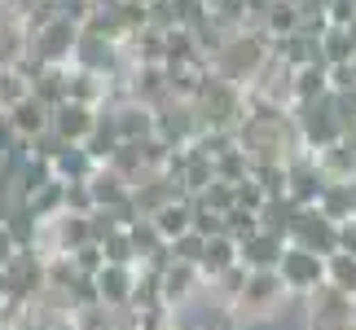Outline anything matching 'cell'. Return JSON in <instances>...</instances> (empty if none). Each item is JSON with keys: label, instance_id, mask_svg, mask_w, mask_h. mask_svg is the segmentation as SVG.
<instances>
[{"label": "cell", "instance_id": "obj_48", "mask_svg": "<svg viewBox=\"0 0 356 330\" xmlns=\"http://www.w3.org/2000/svg\"><path fill=\"white\" fill-rule=\"evenodd\" d=\"M202 5H207V9H211V0H202Z\"/></svg>", "mask_w": 356, "mask_h": 330}, {"label": "cell", "instance_id": "obj_26", "mask_svg": "<svg viewBox=\"0 0 356 330\" xmlns=\"http://www.w3.org/2000/svg\"><path fill=\"white\" fill-rule=\"evenodd\" d=\"M352 49H356V40L348 26H325L321 40H317V58L325 66H334V62H352Z\"/></svg>", "mask_w": 356, "mask_h": 330}, {"label": "cell", "instance_id": "obj_30", "mask_svg": "<svg viewBox=\"0 0 356 330\" xmlns=\"http://www.w3.org/2000/svg\"><path fill=\"white\" fill-rule=\"evenodd\" d=\"M246 273H251V269H242V265H229L225 273H216V278H211L207 286H202V291H211V295H216V299H220V304L229 308V304H234V295L242 291Z\"/></svg>", "mask_w": 356, "mask_h": 330}, {"label": "cell", "instance_id": "obj_11", "mask_svg": "<svg viewBox=\"0 0 356 330\" xmlns=\"http://www.w3.org/2000/svg\"><path fill=\"white\" fill-rule=\"evenodd\" d=\"M111 93H115V84L106 75H97V71H88V66H66V97L71 102H84V106H102V102H111Z\"/></svg>", "mask_w": 356, "mask_h": 330}, {"label": "cell", "instance_id": "obj_8", "mask_svg": "<svg viewBox=\"0 0 356 330\" xmlns=\"http://www.w3.org/2000/svg\"><path fill=\"white\" fill-rule=\"evenodd\" d=\"M304 304H308V330H325V326L352 322V295L339 291V286H330V282H321L317 291H308Z\"/></svg>", "mask_w": 356, "mask_h": 330}, {"label": "cell", "instance_id": "obj_3", "mask_svg": "<svg viewBox=\"0 0 356 330\" xmlns=\"http://www.w3.org/2000/svg\"><path fill=\"white\" fill-rule=\"evenodd\" d=\"M291 119H295V128H299V141H304V150H321V146H330V141H339V136H343L330 93H325V97H317V102L291 106Z\"/></svg>", "mask_w": 356, "mask_h": 330}, {"label": "cell", "instance_id": "obj_37", "mask_svg": "<svg viewBox=\"0 0 356 330\" xmlns=\"http://www.w3.org/2000/svg\"><path fill=\"white\" fill-rule=\"evenodd\" d=\"M325 18H330V26H348L356 18V0H330V5H325Z\"/></svg>", "mask_w": 356, "mask_h": 330}, {"label": "cell", "instance_id": "obj_28", "mask_svg": "<svg viewBox=\"0 0 356 330\" xmlns=\"http://www.w3.org/2000/svg\"><path fill=\"white\" fill-rule=\"evenodd\" d=\"M325 282L356 299V256L352 251H330L325 256Z\"/></svg>", "mask_w": 356, "mask_h": 330}, {"label": "cell", "instance_id": "obj_17", "mask_svg": "<svg viewBox=\"0 0 356 330\" xmlns=\"http://www.w3.org/2000/svg\"><path fill=\"white\" fill-rule=\"evenodd\" d=\"M97 172V159L88 155L84 141H62V150L53 155V176L58 181H88Z\"/></svg>", "mask_w": 356, "mask_h": 330}, {"label": "cell", "instance_id": "obj_41", "mask_svg": "<svg viewBox=\"0 0 356 330\" xmlns=\"http://www.w3.org/2000/svg\"><path fill=\"white\" fill-rule=\"evenodd\" d=\"M325 330H356V322H339V326H325Z\"/></svg>", "mask_w": 356, "mask_h": 330}, {"label": "cell", "instance_id": "obj_33", "mask_svg": "<svg viewBox=\"0 0 356 330\" xmlns=\"http://www.w3.org/2000/svg\"><path fill=\"white\" fill-rule=\"evenodd\" d=\"M220 225H225V233H229L234 242H242V238H251V233L259 229V220H255L251 207H238V203H234V207L220 216Z\"/></svg>", "mask_w": 356, "mask_h": 330}, {"label": "cell", "instance_id": "obj_2", "mask_svg": "<svg viewBox=\"0 0 356 330\" xmlns=\"http://www.w3.org/2000/svg\"><path fill=\"white\" fill-rule=\"evenodd\" d=\"M286 295H291V291L282 286L277 269H251V273H246V282H242V291L234 295V304H229L225 313L238 326H264V322H273L282 313Z\"/></svg>", "mask_w": 356, "mask_h": 330}, {"label": "cell", "instance_id": "obj_5", "mask_svg": "<svg viewBox=\"0 0 356 330\" xmlns=\"http://www.w3.org/2000/svg\"><path fill=\"white\" fill-rule=\"evenodd\" d=\"M286 242H299V246H308V251H317V256H330V251H339V225L317 207V203H308V207H295L291 229H286Z\"/></svg>", "mask_w": 356, "mask_h": 330}, {"label": "cell", "instance_id": "obj_43", "mask_svg": "<svg viewBox=\"0 0 356 330\" xmlns=\"http://www.w3.org/2000/svg\"><path fill=\"white\" fill-rule=\"evenodd\" d=\"M348 31H352V40H356V18H352V22H348Z\"/></svg>", "mask_w": 356, "mask_h": 330}, {"label": "cell", "instance_id": "obj_10", "mask_svg": "<svg viewBox=\"0 0 356 330\" xmlns=\"http://www.w3.org/2000/svg\"><path fill=\"white\" fill-rule=\"evenodd\" d=\"M132 282H136V265H106L97 269V295H102V304L106 308H128V299H132Z\"/></svg>", "mask_w": 356, "mask_h": 330}, {"label": "cell", "instance_id": "obj_6", "mask_svg": "<svg viewBox=\"0 0 356 330\" xmlns=\"http://www.w3.org/2000/svg\"><path fill=\"white\" fill-rule=\"evenodd\" d=\"M0 273H5L9 295H18V299H40V291H44V256L35 246H18Z\"/></svg>", "mask_w": 356, "mask_h": 330}, {"label": "cell", "instance_id": "obj_36", "mask_svg": "<svg viewBox=\"0 0 356 330\" xmlns=\"http://www.w3.org/2000/svg\"><path fill=\"white\" fill-rule=\"evenodd\" d=\"M325 79H330V93H348L356 84V71H352V62H334L330 71H325Z\"/></svg>", "mask_w": 356, "mask_h": 330}, {"label": "cell", "instance_id": "obj_13", "mask_svg": "<svg viewBox=\"0 0 356 330\" xmlns=\"http://www.w3.org/2000/svg\"><path fill=\"white\" fill-rule=\"evenodd\" d=\"M115 115V128L123 141H145V136H154V106L136 102V97H123L119 106H111Z\"/></svg>", "mask_w": 356, "mask_h": 330}, {"label": "cell", "instance_id": "obj_46", "mask_svg": "<svg viewBox=\"0 0 356 330\" xmlns=\"http://www.w3.org/2000/svg\"><path fill=\"white\" fill-rule=\"evenodd\" d=\"M348 93H352V102H356V84H352V88H348Z\"/></svg>", "mask_w": 356, "mask_h": 330}, {"label": "cell", "instance_id": "obj_34", "mask_svg": "<svg viewBox=\"0 0 356 330\" xmlns=\"http://www.w3.org/2000/svg\"><path fill=\"white\" fill-rule=\"evenodd\" d=\"M62 207L66 212H75V216H88L97 203H92V189L88 181H66V198H62Z\"/></svg>", "mask_w": 356, "mask_h": 330}, {"label": "cell", "instance_id": "obj_23", "mask_svg": "<svg viewBox=\"0 0 356 330\" xmlns=\"http://www.w3.org/2000/svg\"><path fill=\"white\" fill-rule=\"evenodd\" d=\"M62 198H66V181L49 176L44 185H35L31 194H26V207L35 212V220H53L58 212H66V207H62Z\"/></svg>", "mask_w": 356, "mask_h": 330}, {"label": "cell", "instance_id": "obj_1", "mask_svg": "<svg viewBox=\"0 0 356 330\" xmlns=\"http://www.w3.org/2000/svg\"><path fill=\"white\" fill-rule=\"evenodd\" d=\"M268 49H273V40H268L264 26H242V31H234L220 49L211 53L207 71H216L220 79H234V84H242V88H246V84L255 79V71L264 66Z\"/></svg>", "mask_w": 356, "mask_h": 330}, {"label": "cell", "instance_id": "obj_40", "mask_svg": "<svg viewBox=\"0 0 356 330\" xmlns=\"http://www.w3.org/2000/svg\"><path fill=\"white\" fill-rule=\"evenodd\" d=\"M119 0H92V9H115Z\"/></svg>", "mask_w": 356, "mask_h": 330}, {"label": "cell", "instance_id": "obj_21", "mask_svg": "<svg viewBox=\"0 0 356 330\" xmlns=\"http://www.w3.org/2000/svg\"><path fill=\"white\" fill-rule=\"evenodd\" d=\"M229 265H238V242L229 238V233H211L207 246H202V260H198L202 282H211L216 273H225Z\"/></svg>", "mask_w": 356, "mask_h": 330}, {"label": "cell", "instance_id": "obj_19", "mask_svg": "<svg viewBox=\"0 0 356 330\" xmlns=\"http://www.w3.org/2000/svg\"><path fill=\"white\" fill-rule=\"evenodd\" d=\"M9 119H13V128H18V136H26V141H31L35 132H44V128H49L53 110L40 102V97H31V93H26V97H18V102L9 106Z\"/></svg>", "mask_w": 356, "mask_h": 330}, {"label": "cell", "instance_id": "obj_7", "mask_svg": "<svg viewBox=\"0 0 356 330\" xmlns=\"http://www.w3.org/2000/svg\"><path fill=\"white\" fill-rule=\"evenodd\" d=\"M75 40H79V26L66 18V13H58L49 26H40V31L31 36V49L40 62H49V66H66L71 62V53H75Z\"/></svg>", "mask_w": 356, "mask_h": 330}, {"label": "cell", "instance_id": "obj_14", "mask_svg": "<svg viewBox=\"0 0 356 330\" xmlns=\"http://www.w3.org/2000/svg\"><path fill=\"white\" fill-rule=\"evenodd\" d=\"M282 246H286V238H277V233H268V229H255L251 238L238 242V265L242 269H277Z\"/></svg>", "mask_w": 356, "mask_h": 330}, {"label": "cell", "instance_id": "obj_9", "mask_svg": "<svg viewBox=\"0 0 356 330\" xmlns=\"http://www.w3.org/2000/svg\"><path fill=\"white\" fill-rule=\"evenodd\" d=\"M202 273L198 265H185V260H168V265L159 269V291H163V304L168 308H185L189 299L202 291Z\"/></svg>", "mask_w": 356, "mask_h": 330}, {"label": "cell", "instance_id": "obj_38", "mask_svg": "<svg viewBox=\"0 0 356 330\" xmlns=\"http://www.w3.org/2000/svg\"><path fill=\"white\" fill-rule=\"evenodd\" d=\"M339 251H352L356 256V216L339 225Z\"/></svg>", "mask_w": 356, "mask_h": 330}, {"label": "cell", "instance_id": "obj_24", "mask_svg": "<svg viewBox=\"0 0 356 330\" xmlns=\"http://www.w3.org/2000/svg\"><path fill=\"white\" fill-rule=\"evenodd\" d=\"M71 66V62H66ZM66 66H40V75L31 79V97H40L49 110L66 102Z\"/></svg>", "mask_w": 356, "mask_h": 330}, {"label": "cell", "instance_id": "obj_42", "mask_svg": "<svg viewBox=\"0 0 356 330\" xmlns=\"http://www.w3.org/2000/svg\"><path fill=\"white\" fill-rule=\"evenodd\" d=\"M5 295H9V286H5V273H0V304H5Z\"/></svg>", "mask_w": 356, "mask_h": 330}, {"label": "cell", "instance_id": "obj_49", "mask_svg": "<svg viewBox=\"0 0 356 330\" xmlns=\"http://www.w3.org/2000/svg\"><path fill=\"white\" fill-rule=\"evenodd\" d=\"M145 5H149V0H145Z\"/></svg>", "mask_w": 356, "mask_h": 330}, {"label": "cell", "instance_id": "obj_32", "mask_svg": "<svg viewBox=\"0 0 356 330\" xmlns=\"http://www.w3.org/2000/svg\"><path fill=\"white\" fill-rule=\"evenodd\" d=\"M102 251H106V260H111V265H136L132 238H128V229H123V225H115V229L102 238Z\"/></svg>", "mask_w": 356, "mask_h": 330}, {"label": "cell", "instance_id": "obj_20", "mask_svg": "<svg viewBox=\"0 0 356 330\" xmlns=\"http://www.w3.org/2000/svg\"><path fill=\"white\" fill-rule=\"evenodd\" d=\"M317 207L334 220V225H343V220L356 216V181H325Z\"/></svg>", "mask_w": 356, "mask_h": 330}, {"label": "cell", "instance_id": "obj_15", "mask_svg": "<svg viewBox=\"0 0 356 330\" xmlns=\"http://www.w3.org/2000/svg\"><path fill=\"white\" fill-rule=\"evenodd\" d=\"M312 159H317V168L325 181H356V146L348 136H339V141L312 150Z\"/></svg>", "mask_w": 356, "mask_h": 330}, {"label": "cell", "instance_id": "obj_44", "mask_svg": "<svg viewBox=\"0 0 356 330\" xmlns=\"http://www.w3.org/2000/svg\"><path fill=\"white\" fill-rule=\"evenodd\" d=\"M348 141H352V146H356V128H352V132H348Z\"/></svg>", "mask_w": 356, "mask_h": 330}, {"label": "cell", "instance_id": "obj_27", "mask_svg": "<svg viewBox=\"0 0 356 330\" xmlns=\"http://www.w3.org/2000/svg\"><path fill=\"white\" fill-rule=\"evenodd\" d=\"M259 26L268 31V40H277V36H291L295 26H299V5L295 0H273L268 13L259 18Z\"/></svg>", "mask_w": 356, "mask_h": 330}, {"label": "cell", "instance_id": "obj_18", "mask_svg": "<svg viewBox=\"0 0 356 330\" xmlns=\"http://www.w3.org/2000/svg\"><path fill=\"white\" fill-rule=\"evenodd\" d=\"M119 128H115V115H111V102H102L97 106V119H92V132L84 136V146H88V155L97 159V163H106L119 150Z\"/></svg>", "mask_w": 356, "mask_h": 330}, {"label": "cell", "instance_id": "obj_12", "mask_svg": "<svg viewBox=\"0 0 356 330\" xmlns=\"http://www.w3.org/2000/svg\"><path fill=\"white\" fill-rule=\"evenodd\" d=\"M92 119H97V106H84V102H71L66 97L62 106H53V119L49 128L62 136V141H84L92 132Z\"/></svg>", "mask_w": 356, "mask_h": 330}, {"label": "cell", "instance_id": "obj_45", "mask_svg": "<svg viewBox=\"0 0 356 330\" xmlns=\"http://www.w3.org/2000/svg\"><path fill=\"white\" fill-rule=\"evenodd\" d=\"M352 71H356V49H352Z\"/></svg>", "mask_w": 356, "mask_h": 330}, {"label": "cell", "instance_id": "obj_35", "mask_svg": "<svg viewBox=\"0 0 356 330\" xmlns=\"http://www.w3.org/2000/svg\"><path fill=\"white\" fill-rule=\"evenodd\" d=\"M71 260H75V269H79V273L97 278V269L106 265V251H102V242H84V246H75V251H71Z\"/></svg>", "mask_w": 356, "mask_h": 330}, {"label": "cell", "instance_id": "obj_47", "mask_svg": "<svg viewBox=\"0 0 356 330\" xmlns=\"http://www.w3.org/2000/svg\"><path fill=\"white\" fill-rule=\"evenodd\" d=\"M159 330H176V326H172V322H168V326H159Z\"/></svg>", "mask_w": 356, "mask_h": 330}, {"label": "cell", "instance_id": "obj_4", "mask_svg": "<svg viewBox=\"0 0 356 330\" xmlns=\"http://www.w3.org/2000/svg\"><path fill=\"white\" fill-rule=\"evenodd\" d=\"M277 278H282V286L291 295L304 299L308 291H317V286L325 282V256L308 251V246H299V242H286L282 260H277Z\"/></svg>", "mask_w": 356, "mask_h": 330}, {"label": "cell", "instance_id": "obj_29", "mask_svg": "<svg viewBox=\"0 0 356 330\" xmlns=\"http://www.w3.org/2000/svg\"><path fill=\"white\" fill-rule=\"evenodd\" d=\"M159 225V233L163 238H176V233H185L189 229V194L185 198H172V203H163V207L149 216Z\"/></svg>", "mask_w": 356, "mask_h": 330}, {"label": "cell", "instance_id": "obj_16", "mask_svg": "<svg viewBox=\"0 0 356 330\" xmlns=\"http://www.w3.org/2000/svg\"><path fill=\"white\" fill-rule=\"evenodd\" d=\"M325 71H330V66H325L321 58H312V62H304V66H291V106L325 97V93H330V79H325Z\"/></svg>", "mask_w": 356, "mask_h": 330}, {"label": "cell", "instance_id": "obj_31", "mask_svg": "<svg viewBox=\"0 0 356 330\" xmlns=\"http://www.w3.org/2000/svg\"><path fill=\"white\" fill-rule=\"evenodd\" d=\"M202 246H207V238H202L198 229H185V233H176V238H168V256L172 260H185V265H198Z\"/></svg>", "mask_w": 356, "mask_h": 330}, {"label": "cell", "instance_id": "obj_39", "mask_svg": "<svg viewBox=\"0 0 356 330\" xmlns=\"http://www.w3.org/2000/svg\"><path fill=\"white\" fill-rule=\"evenodd\" d=\"M13 251H18V242H13V233H9L5 225H0V269L9 265V256H13Z\"/></svg>", "mask_w": 356, "mask_h": 330}, {"label": "cell", "instance_id": "obj_22", "mask_svg": "<svg viewBox=\"0 0 356 330\" xmlns=\"http://www.w3.org/2000/svg\"><path fill=\"white\" fill-rule=\"evenodd\" d=\"M88 189H92V203H97V207H115V203H123L132 194V185L123 181L115 168H106V163H97V172L88 176Z\"/></svg>", "mask_w": 356, "mask_h": 330}, {"label": "cell", "instance_id": "obj_25", "mask_svg": "<svg viewBox=\"0 0 356 330\" xmlns=\"http://www.w3.org/2000/svg\"><path fill=\"white\" fill-rule=\"evenodd\" d=\"M291 216H295V203L286 198V194H268L264 203H259V229H268V233H277V238H286V229H291Z\"/></svg>", "mask_w": 356, "mask_h": 330}]
</instances>
